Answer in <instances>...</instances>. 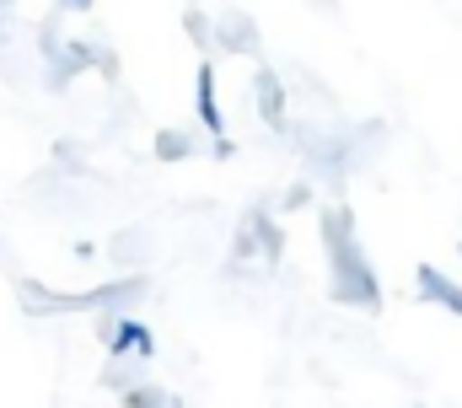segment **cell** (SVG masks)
<instances>
[{
	"instance_id": "8992f818",
	"label": "cell",
	"mask_w": 462,
	"mask_h": 408,
	"mask_svg": "<svg viewBox=\"0 0 462 408\" xmlns=\"http://www.w3.org/2000/svg\"><path fill=\"white\" fill-rule=\"evenodd\" d=\"M253 97H258V118L280 134V129H285V102L291 97H285V81H280L274 65H258V70H253Z\"/></svg>"
},
{
	"instance_id": "277c9868",
	"label": "cell",
	"mask_w": 462,
	"mask_h": 408,
	"mask_svg": "<svg viewBox=\"0 0 462 408\" xmlns=\"http://www.w3.org/2000/svg\"><path fill=\"white\" fill-rule=\"evenodd\" d=\"M194 124L205 134H226V107H221V92H216V54H205L199 70H194Z\"/></svg>"
},
{
	"instance_id": "8fae6325",
	"label": "cell",
	"mask_w": 462,
	"mask_h": 408,
	"mask_svg": "<svg viewBox=\"0 0 462 408\" xmlns=\"http://www.w3.org/2000/svg\"><path fill=\"white\" fill-rule=\"evenodd\" d=\"M307 204H312V183H296V189L285 194V204H280V215H285V209H307Z\"/></svg>"
},
{
	"instance_id": "5bb4252c",
	"label": "cell",
	"mask_w": 462,
	"mask_h": 408,
	"mask_svg": "<svg viewBox=\"0 0 462 408\" xmlns=\"http://www.w3.org/2000/svg\"><path fill=\"white\" fill-rule=\"evenodd\" d=\"M11 11H16V0H0V22H5V16H11Z\"/></svg>"
},
{
	"instance_id": "9c48e42d",
	"label": "cell",
	"mask_w": 462,
	"mask_h": 408,
	"mask_svg": "<svg viewBox=\"0 0 462 408\" xmlns=\"http://www.w3.org/2000/svg\"><path fill=\"white\" fill-rule=\"evenodd\" d=\"M118 403L124 408H167V403H178V398L162 393V387H151V382H124L118 387Z\"/></svg>"
},
{
	"instance_id": "30bf717a",
	"label": "cell",
	"mask_w": 462,
	"mask_h": 408,
	"mask_svg": "<svg viewBox=\"0 0 462 408\" xmlns=\"http://www.w3.org/2000/svg\"><path fill=\"white\" fill-rule=\"evenodd\" d=\"M183 27H189V38H194L205 54H216V49H210V16H205V11H189V16H183Z\"/></svg>"
},
{
	"instance_id": "5b68a950",
	"label": "cell",
	"mask_w": 462,
	"mask_h": 408,
	"mask_svg": "<svg viewBox=\"0 0 462 408\" xmlns=\"http://www.w3.org/2000/svg\"><path fill=\"white\" fill-rule=\"evenodd\" d=\"M414 301H420V306H441V311L462 317V285L447 274V269L420 264V269H414Z\"/></svg>"
},
{
	"instance_id": "3957f363",
	"label": "cell",
	"mask_w": 462,
	"mask_h": 408,
	"mask_svg": "<svg viewBox=\"0 0 462 408\" xmlns=\"http://www.w3.org/2000/svg\"><path fill=\"white\" fill-rule=\"evenodd\" d=\"M103 344H108V360H156V333H151V322L134 317V311H114Z\"/></svg>"
},
{
	"instance_id": "7c38bea8",
	"label": "cell",
	"mask_w": 462,
	"mask_h": 408,
	"mask_svg": "<svg viewBox=\"0 0 462 408\" xmlns=\"http://www.w3.org/2000/svg\"><path fill=\"white\" fill-rule=\"evenodd\" d=\"M210 156H216V162H231V156H236V140H231V129H226V134H210Z\"/></svg>"
},
{
	"instance_id": "4fadbf2b",
	"label": "cell",
	"mask_w": 462,
	"mask_h": 408,
	"mask_svg": "<svg viewBox=\"0 0 462 408\" xmlns=\"http://www.w3.org/2000/svg\"><path fill=\"white\" fill-rule=\"evenodd\" d=\"M60 11H70V16H87V11H97V0H54Z\"/></svg>"
},
{
	"instance_id": "7a4b0ae2",
	"label": "cell",
	"mask_w": 462,
	"mask_h": 408,
	"mask_svg": "<svg viewBox=\"0 0 462 408\" xmlns=\"http://www.w3.org/2000/svg\"><path fill=\"white\" fill-rule=\"evenodd\" d=\"M247 258H258L263 269H274L285 258V231H280V215L269 204H253L236 242H231V264H247Z\"/></svg>"
},
{
	"instance_id": "ba28073f",
	"label": "cell",
	"mask_w": 462,
	"mask_h": 408,
	"mask_svg": "<svg viewBox=\"0 0 462 408\" xmlns=\"http://www.w3.org/2000/svg\"><path fill=\"white\" fill-rule=\"evenodd\" d=\"M199 151H205V145H199V134H194V129H183V124H167V129H156V134H151V156H156V162H167V167H172V162H194Z\"/></svg>"
},
{
	"instance_id": "52a82bcc",
	"label": "cell",
	"mask_w": 462,
	"mask_h": 408,
	"mask_svg": "<svg viewBox=\"0 0 462 408\" xmlns=\"http://www.w3.org/2000/svg\"><path fill=\"white\" fill-rule=\"evenodd\" d=\"M210 49H242L247 60H258V54H263L258 27H253V16H247V11H231V16H221V27H210Z\"/></svg>"
},
{
	"instance_id": "9a60e30c",
	"label": "cell",
	"mask_w": 462,
	"mask_h": 408,
	"mask_svg": "<svg viewBox=\"0 0 462 408\" xmlns=\"http://www.w3.org/2000/svg\"><path fill=\"white\" fill-rule=\"evenodd\" d=\"M457 253H462V242H457Z\"/></svg>"
},
{
	"instance_id": "6da1fadb",
	"label": "cell",
	"mask_w": 462,
	"mask_h": 408,
	"mask_svg": "<svg viewBox=\"0 0 462 408\" xmlns=\"http://www.w3.org/2000/svg\"><path fill=\"white\" fill-rule=\"evenodd\" d=\"M318 242H323V258H328V301L349 306V311H365V317H382V274L355 231V209L345 199L323 204L318 209Z\"/></svg>"
}]
</instances>
